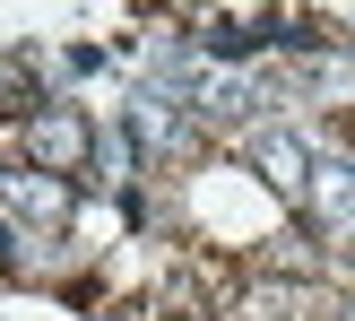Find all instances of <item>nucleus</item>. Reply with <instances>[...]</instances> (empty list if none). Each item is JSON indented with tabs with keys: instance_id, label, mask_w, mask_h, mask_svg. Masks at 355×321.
<instances>
[{
	"instance_id": "nucleus-2",
	"label": "nucleus",
	"mask_w": 355,
	"mask_h": 321,
	"mask_svg": "<svg viewBox=\"0 0 355 321\" xmlns=\"http://www.w3.org/2000/svg\"><path fill=\"white\" fill-rule=\"evenodd\" d=\"M0 208L26 217V226H61L69 217V183L44 174V165H17V174H0Z\"/></svg>"
},
{
	"instance_id": "nucleus-5",
	"label": "nucleus",
	"mask_w": 355,
	"mask_h": 321,
	"mask_svg": "<svg viewBox=\"0 0 355 321\" xmlns=\"http://www.w3.org/2000/svg\"><path fill=\"white\" fill-rule=\"evenodd\" d=\"M44 113V87H35V69L17 61V52H0V122H35Z\"/></svg>"
},
{
	"instance_id": "nucleus-6",
	"label": "nucleus",
	"mask_w": 355,
	"mask_h": 321,
	"mask_svg": "<svg viewBox=\"0 0 355 321\" xmlns=\"http://www.w3.org/2000/svg\"><path fill=\"white\" fill-rule=\"evenodd\" d=\"M347 321H355V304H347Z\"/></svg>"
},
{
	"instance_id": "nucleus-3",
	"label": "nucleus",
	"mask_w": 355,
	"mask_h": 321,
	"mask_svg": "<svg viewBox=\"0 0 355 321\" xmlns=\"http://www.w3.org/2000/svg\"><path fill=\"white\" fill-rule=\"evenodd\" d=\"M304 208L329 226V235H355V156H321V165H312Z\"/></svg>"
},
{
	"instance_id": "nucleus-4",
	"label": "nucleus",
	"mask_w": 355,
	"mask_h": 321,
	"mask_svg": "<svg viewBox=\"0 0 355 321\" xmlns=\"http://www.w3.org/2000/svg\"><path fill=\"white\" fill-rule=\"evenodd\" d=\"M252 165H260V183H277L286 200H304V191H312V156H304V139H295V131H252Z\"/></svg>"
},
{
	"instance_id": "nucleus-1",
	"label": "nucleus",
	"mask_w": 355,
	"mask_h": 321,
	"mask_svg": "<svg viewBox=\"0 0 355 321\" xmlns=\"http://www.w3.org/2000/svg\"><path fill=\"white\" fill-rule=\"evenodd\" d=\"M26 156H35L44 174H61V183H69V174H78V156H87V113L44 104V113L26 122Z\"/></svg>"
}]
</instances>
